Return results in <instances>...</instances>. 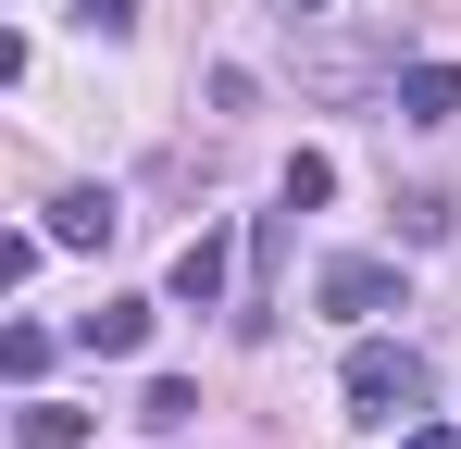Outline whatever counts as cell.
<instances>
[{
    "mask_svg": "<svg viewBox=\"0 0 461 449\" xmlns=\"http://www.w3.org/2000/svg\"><path fill=\"white\" fill-rule=\"evenodd\" d=\"M424 350L411 337H349V374H337V399H349V425H399V412H424Z\"/></svg>",
    "mask_w": 461,
    "mask_h": 449,
    "instance_id": "cell-1",
    "label": "cell"
},
{
    "mask_svg": "<svg viewBox=\"0 0 461 449\" xmlns=\"http://www.w3.org/2000/svg\"><path fill=\"white\" fill-rule=\"evenodd\" d=\"M312 299H324L337 325H375V312H399V262H362V250H349V262L312 275Z\"/></svg>",
    "mask_w": 461,
    "mask_h": 449,
    "instance_id": "cell-2",
    "label": "cell"
},
{
    "mask_svg": "<svg viewBox=\"0 0 461 449\" xmlns=\"http://www.w3.org/2000/svg\"><path fill=\"white\" fill-rule=\"evenodd\" d=\"M113 237H125V200L113 188H63L50 200V250H113Z\"/></svg>",
    "mask_w": 461,
    "mask_h": 449,
    "instance_id": "cell-3",
    "label": "cell"
},
{
    "mask_svg": "<svg viewBox=\"0 0 461 449\" xmlns=\"http://www.w3.org/2000/svg\"><path fill=\"white\" fill-rule=\"evenodd\" d=\"M76 350H87V362H138V350H150V299H100V312H76Z\"/></svg>",
    "mask_w": 461,
    "mask_h": 449,
    "instance_id": "cell-4",
    "label": "cell"
},
{
    "mask_svg": "<svg viewBox=\"0 0 461 449\" xmlns=\"http://www.w3.org/2000/svg\"><path fill=\"white\" fill-rule=\"evenodd\" d=\"M386 100H399V125H449V113H461V63H399Z\"/></svg>",
    "mask_w": 461,
    "mask_h": 449,
    "instance_id": "cell-5",
    "label": "cell"
},
{
    "mask_svg": "<svg viewBox=\"0 0 461 449\" xmlns=\"http://www.w3.org/2000/svg\"><path fill=\"white\" fill-rule=\"evenodd\" d=\"M175 299H187V312H212V299H225V237H212V224L175 250Z\"/></svg>",
    "mask_w": 461,
    "mask_h": 449,
    "instance_id": "cell-6",
    "label": "cell"
},
{
    "mask_svg": "<svg viewBox=\"0 0 461 449\" xmlns=\"http://www.w3.org/2000/svg\"><path fill=\"white\" fill-rule=\"evenodd\" d=\"M13 437H25V449H87V412H76V399H38V387H25Z\"/></svg>",
    "mask_w": 461,
    "mask_h": 449,
    "instance_id": "cell-7",
    "label": "cell"
},
{
    "mask_svg": "<svg viewBox=\"0 0 461 449\" xmlns=\"http://www.w3.org/2000/svg\"><path fill=\"white\" fill-rule=\"evenodd\" d=\"M138 425H150V437L200 425V387H187V374H150V387H138Z\"/></svg>",
    "mask_w": 461,
    "mask_h": 449,
    "instance_id": "cell-8",
    "label": "cell"
},
{
    "mask_svg": "<svg viewBox=\"0 0 461 449\" xmlns=\"http://www.w3.org/2000/svg\"><path fill=\"white\" fill-rule=\"evenodd\" d=\"M0 374L38 387V374H50V325H0Z\"/></svg>",
    "mask_w": 461,
    "mask_h": 449,
    "instance_id": "cell-9",
    "label": "cell"
},
{
    "mask_svg": "<svg viewBox=\"0 0 461 449\" xmlns=\"http://www.w3.org/2000/svg\"><path fill=\"white\" fill-rule=\"evenodd\" d=\"M312 87H324V100H349V87H375V50H312Z\"/></svg>",
    "mask_w": 461,
    "mask_h": 449,
    "instance_id": "cell-10",
    "label": "cell"
},
{
    "mask_svg": "<svg viewBox=\"0 0 461 449\" xmlns=\"http://www.w3.org/2000/svg\"><path fill=\"white\" fill-rule=\"evenodd\" d=\"M324 200H337V162L300 150V162H287V213H324Z\"/></svg>",
    "mask_w": 461,
    "mask_h": 449,
    "instance_id": "cell-11",
    "label": "cell"
},
{
    "mask_svg": "<svg viewBox=\"0 0 461 449\" xmlns=\"http://www.w3.org/2000/svg\"><path fill=\"white\" fill-rule=\"evenodd\" d=\"M38 262H50V224H13V237H0V288H25Z\"/></svg>",
    "mask_w": 461,
    "mask_h": 449,
    "instance_id": "cell-12",
    "label": "cell"
},
{
    "mask_svg": "<svg viewBox=\"0 0 461 449\" xmlns=\"http://www.w3.org/2000/svg\"><path fill=\"white\" fill-rule=\"evenodd\" d=\"M399 237H411V250H437V237H449V200H437V188H411V200H399Z\"/></svg>",
    "mask_w": 461,
    "mask_h": 449,
    "instance_id": "cell-13",
    "label": "cell"
},
{
    "mask_svg": "<svg viewBox=\"0 0 461 449\" xmlns=\"http://www.w3.org/2000/svg\"><path fill=\"white\" fill-rule=\"evenodd\" d=\"M87 25H100V38H125V25H138V0H76Z\"/></svg>",
    "mask_w": 461,
    "mask_h": 449,
    "instance_id": "cell-14",
    "label": "cell"
},
{
    "mask_svg": "<svg viewBox=\"0 0 461 449\" xmlns=\"http://www.w3.org/2000/svg\"><path fill=\"white\" fill-rule=\"evenodd\" d=\"M399 449H461V437H449V425H411V437H399Z\"/></svg>",
    "mask_w": 461,
    "mask_h": 449,
    "instance_id": "cell-15",
    "label": "cell"
},
{
    "mask_svg": "<svg viewBox=\"0 0 461 449\" xmlns=\"http://www.w3.org/2000/svg\"><path fill=\"white\" fill-rule=\"evenodd\" d=\"M300 13H324V0H300Z\"/></svg>",
    "mask_w": 461,
    "mask_h": 449,
    "instance_id": "cell-16",
    "label": "cell"
}]
</instances>
